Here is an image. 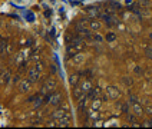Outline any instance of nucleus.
I'll use <instances>...</instances> for the list:
<instances>
[{
    "label": "nucleus",
    "mask_w": 152,
    "mask_h": 129,
    "mask_svg": "<svg viewBox=\"0 0 152 129\" xmlns=\"http://www.w3.org/2000/svg\"><path fill=\"white\" fill-rule=\"evenodd\" d=\"M85 47H86V40H85L83 37L77 36L73 42L68 44V47H66V53H68L69 58H72V56H73V55H76V53L83 52Z\"/></svg>",
    "instance_id": "nucleus-1"
},
{
    "label": "nucleus",
    "mask_w": 152,
    "mask_h": 129,
    "mask_svg": "<svg viewBox=\"0 0 152 129\" xmlns=\"http://www.w3.org/2000/svg\"><path fill=\"white\" fill-rule=\"evenodd\" d=\"M58 89V80L55 77H48L42 85V90H40V95H49L52 92H55Z\"/></svg>",
    "instance_id": "nucleus-2"
},
{
    "label": "nucleus",
    "mask_w": 152,
    "mask_h": 129,
    "mask_svg": "<svg viewBox=\"0 0 152 129\" xmlns=\"http://www.w3.org/2000/svg\"><path fill=\"white\" fill-rule=\"evenodd\" d=\"M63 102V93L59 90H55L49 95V105L52 106H59L60 103Z\"/></svg>",
    "instance_id": "nucleus-3"
},
{
    "label": "nucleus",
    "mask_w": 152,
    "mask_h": 129,
    "mask_svg": "<svg viewBox=\"0 0 152 129\" xmlns=\"http://www.w3.org/2000/svg\"><path fill=\"white\" fill-rule=\"evenodd\" d=\"M32 85H33V82L29 80L27 77H26V79H22V80L19 82V92H20V93H27V92H30Z\"/></svg>",
    "instance_id": "nucleus-4"
},
{
    "label": "nucleus",
    "mask_w": 152,
    "mask_h": 129,
    "mask_svg": "<svg viewBox=\"0 0 152 129\" xmlns=\"http://www.w3.org/2000/svg\"><path fill=\"white\" fill-rule=\"evenodd\" d=\"M105 92L108 93V96H109L110 101H115V99H118V98L122 96V92L119 90L116 86H108V87L105 89Z\"/></svg>",
    "instance_id": "nucleus-5"
},
{
    "label": "nucleus",
    "mask_w": 152,
    "mask_h": 129,
    "mask_svg": "<svg viewBox=\"0 0 152 129\" xmlns=\"http://www.w3.org/2000/svg\"><path fill=\"white\" fill-rule=\"evenodd\" d=\"M66 113H69V106L68 105H65L63 108H58L56 111L52 112L50 119H60V118H63Z\"/></svg>",
    "instance_id": "nucleus-6"
},
{
    "label": "nucleus",
    "mask_w": 152,
    "mask_h": 129,
    "mask_svg": "<svg viewBox=\"0 0 152 129\" xmlns=\"http://www.w3.org/2000/svg\"><path fill=\"white\" fill-rule=\"evenodd\" d=\"M131 108H132V113H135L136 118L138 116H142L145 113L144 106H142V103H139V101H135V102L131 103Z\"/></svg>",
    "instance_id": "nucleus-7"
},
{
    "label": "nucleus",
    "mask_w": 152,
    "mask_h": 129,
    "mask_svg": "<svg viewBox=\"0 0 152 129\" xmlns=\"http://www.w3.org/2000/svg\"><path fill=\"white\" fill-rule=\"evenodd\" d=\"M10 79H12V69L10 68H7L4 72H0V85H7Z\"/></svg>",
    "instance_id": "nucleus-8"
},
{
    "label": "nucleus",
    "mask_w": 152,
    "mask_h": 129,
    "mask_svg": "<svg viewBox=\"0 0 152 129\" xmlns=\"http://www.w3.org/2000/svg\"><path fill=\"white\" fill-rule=\"evenodd\" d=\"M89 29H91L92 32H99V30L102 29V23L98 20V17L89 19Z\"/></svg>",
    "instance_id": "nucleus-9"
},
{
    "label": "nucleus",
    "mask_w": 152,
    "mask_h": 129,
    "mask_svg": "<svg viewBox=\"0 0 152 129\" xmlns=\"http://www.w3.org/2000/svg\"><path fill=\"white\" fill-rule=\"evenodd\" d=\"M39 75H40V72H39V70H37V69L34 68H30L29 69V70H27V79H29V80H32V82H37V80H39Z\"/></svg>",
    "instance_id": "nucleus-10"
},
{
    "label": "nucleus",
    "mask_w": 152,
    "mask_h": 129,
    "mask_svg": "<svg viewBox=\"0 0 152 129\" xmlns=\"http://www.w3.org/2000/svg\"><path fill=\"white\" fill-rule=\"evenodd\" d=\"M75 27L77 32L85 30V29H89V19H79L75 23Z\"/></svg>",
    "instance_id": "nucleus-11"
},
{
    "label": "nucleus",
    "mask_w": 152,
    "mask_h": 129,
    "mask_svg": "<svg viewBox=\"0 0 152 129\" xmlns=\"http://www.w3.org/2000/svg\"><path fill=\"white\" fill-rule=\"evenodd\" d=\"M79 86H80V89L83 90V93H85V95L88 93V92H91V90H92V87H93L92 80H91V79H85V80H82Z\"/></svg>",
    "instance_id": "nucleus-12"
},
{
    "label": "nucleus",
    "mask_w": 152,
    "mask_h": 129,
    "mask_svg": "<svg viewBox=\"0 0 152 129\" xmlns=\"http://www.w3.org/2000/svg\"><path fill=\"white\" fill-rule=\"evenodd\" d=\"M58 122H59V128H66V126H70V122H72V116H70V113H66L63 118L58 119Z\"/></svg>",
    "instance_id": "nucleus-13"
},
{
    "label": "nucleus",
    "mask_w": 152,
    "mask_h": 129,
    "mask_svg": "<svg viewBox=\"0 0 152 129\" xmlns=\"http://www.w3.org/2000/svg\"><path fill=\"white\" fill-rule=\"evenodd\" d=\"M85 62V55L83 52H79V53H76L72 56V63L75 65V66H79V65H82Z\"/></svg>",
    "instance_id": "nucleus-14"
},
{
    "label": "nucleus",
    "mask_w": 152,
    "mask_h": 129,
    "mask_svg": "<svg viewBox=\"0 0 152 129\" xmlns=\"http://www.w3.org/2000/svg\"><path fill=\"white\" fill-rule=\"evenodd\" d=\"M83 96H85V93H83V90L80 89V86L79 85L73 86V99H75V101H80Z\"/></svg>",
    "instance_id": "nucleus-15"
},
{
    "label": "nucleus",
    "mask_w": 152,
    "mask_h": 129,
    "mask_svg": "<svg viewBox=\"0 0 152 129\" xmlns=\"http://www.w3.org/2000/svg\"><path fill=\"white\" fill-rule=\"evenodd\" d=\"M102 103H103L102 98H93L92 103H91V109H92V111H99L101 106H102Z\"/></svg>",
    "instance_id": "nucleus-16"
},
{
    "label": "nucleus",
    "mask_w": 152,
    "mask_h": 129,
    "mask_svg": "<svg viewBox=\"0 0 152 129\" xmlns=\"http://www.w3.org/2000/svg\"><path fill=\"white\" fill-rule=\"evenodd\" d=\"M86 12H88V15L91 17H99L101 16V12H99V7H98V6H91V7L86 9Z\"/></svg>",
    "instance_id": "nucleus-17"
},
{
    "label": "nucleus",
    "mask_w": 152,
    "mask_h": 129,
    "mask_svg": "<svg viewBox=\"0 0 152 129\" xmlns=\"http://www.w3.org/2000/svg\"><path fill=\"white\" fill-rule=\"evenodd\" d=\"M80 82V73H75V75H70L69 77V83L72 86H77Z\"/></svg>",
    "instance_id": "nucleus-18"
},
{
    "label": "nucleus",
    "mask_w": 152,
    "mask_h": 129,
    "mask_svg": "<svg viewBox=\"0 0 152 129\" xmlns=\"http://www.w3.org/2000/svg\"><path fill=\"white\" fill-rule=\"evenodd\" d=\"M118 108L121 109V112H122V113H128V112H129V102H128V103L118 102Z\"/></svg>",
    "instance_id": "nucleus-19"
},
{
    "label": "nucleus",
    "mask_w": 152,
    "mask_h": 129,
    "mask_svg": "<svg viewBox=\"0 0 152 129\" xmlns=\"http://www.w3.org/2000/svg\"><path fill=\"white\" fill-rule=\"evenodd\" d=\"M138 4H139V7H151L152 1L151 0H138Z\"/></svg>",
    "instance_id": "nucleus-20"
},
{
    "label": "nucleus",
    "mask_w": 152,
    "mask_h": 129,
    "mask_svg": "<svg viewBox=\"0 0 152 129\" xmlns=\"http://www.w3.org/2000/svg\"><path fill=\"white\" fill-rule=\"evenodd\" d=\"M122 82H124L128 87H131V86L134 85V79H132L131 76H124V77H122Z\"/></svg>",
    "instance_id": "nucleus-21"
},
{
    "label": "nucleus",
    "mask_w": 152,
    "mask_h": 129,
    "mask_svg": "<svg viewBox=\"0 0 152 129\" xmlns=\"http://www.w3.org/2000/svg\"><path fill=\"white\" fill-rule=\"evenodd\" d=\"M6 46H7V42H6L4 39H1V40H0V55H1V56H3L4 52H6Z\"/></svg>",
    "instance_id": "nucleus-22"
},
{
    "label": "nucleus",
    "mask_w": 152,
    "mask_h": 129,
    "mask_svg": "<svg viewBox=\"0 0 152 129\" xmlns=\"http://www.w3.org/2000/svg\"><path fill=\"white\" fill-rule=\"evenodd\" d=\"M145 56H146L149 60H152V44L146 46V49H145Z\"/></svg>",
    "instance_id": "nucleus-23"
},
{
    "label": "nucleus",
    "mask_w": 152,
    "mask_h": 129,
    "mask_svg": "<svg viewBox=\"0 0 152 129\" xmlns=\"http://www.w3.org/2000/svg\"><path fill=\"white\" fill-rule=\"evenodd\" d=\"M93 40H95V42L98 43V44H101V43L103 42V37H102L101 34H99V33H98V32H96V34L93 36Z\"/></svg>",
    "instance_id": "nucleus-24"
},
{
    "label": "nucleus",
    "mask_w": 152,
    "mask_h": 129,
    "mask_svg": "<svg viewBox=\"0 0 152 129\" xmlns=\"http://www.w3.org/2000/svg\"><path fill=\"white\" fill-rule=\"evenodd\" d=\"M115 39H116V36H115V33H112V32H109V33L106 34V40H108V42H115Z\"/></svg>",
    "instance_id": "nucleus-25"
},
{
    "label": "nucleus",
    "mask_w": 152,
    "mask_h": 129,
    "mask_svg": "<svg viewBox=\"0 0 152 129\" xmlns=\"http://www.w3.org/2000/svg\"><path fill=\"white\" fill-rule=\"evenodd\" d=\"M12 52H13V44H12V43H7V46H6V52H4V55H12Z\"/></svg>",
    "instance_id": "nucleus-26"
},
{
    "label": "nucleus",
    "mask_w": 152,
    "mask_h": 129,
    "mask_svg": "<svg viewBox=\"0 0 152 129\" xmlns=\"http://www.w3.org/2000/svg\"><path fill=\"white\" fill-rule=\"evenodd\" d=\"M42 123V119H34V120H30L29 122V126H37Z\"/></svg>",
    "instance_id": "nucleus-27"
},
{
    "label": "nucleus",
    "mask_w": 152,
    "mask_h": 129,
    "mask_svg": "<svg viewBox=\"0 0 152 129\" xmlns=\"http://www.w3.org/2000/svg\"><path fill=\"white\" fill-rule=\"evenodd\" d=\"M142 126H144V128H152V118H151V119H146V120H144V123H142Z\"/></svg>",
    "instance_id": "nucleus-28"
},
{
    "label": "nucleus",
    "mask_w": 152,
    "mask_h": 129,
    "mask_svg": "<svg viewBox=\"0 0 152 129\" xmlns=\"http://www.w3.org/2000/svg\"><path fill=\"white\" fill-rule=\"evenodd\" d=\"M145 109V113H148L149 116H152V105H146V108H144Z\"/></svg>",
    "instance_id": "nucleus-29"
},
{
    "label": "nucleus",
    "mask_w": 152,
    "mask_h": 129,
    "mask_svg": "<svg viewBox=\"0 0 152 129\" xmlns=\"http://www.w3.org/2000/svg\"><path fill=\"white\" fill-rule=\"evenodd\" d=\"M20 77H22V75H20V73H17L16 76H13V83H15V85L20 82Z\"/></svg>",
    "instance_id": "nucleus-30"
},
{
    "label": "nucleus",
    "mask_w": 152,
    "mask_h": 129,
    "mask_svg": "<svg viewBox=\"0 0 152 129\" xmlns=\"http://www.w3.org/2000/svg\"><path fill=\"white\" fill-rule=\"evenodd\" d=\"M135 73L138 75V76H142V75H144V70L139 68V66H136V68H135Z\"/></svg>",
    "instance_id": "nucleus-31"
},
{
    "label": "nucleus",
    "mask_w": 152,
    "mask_h": 129,
    "mask_svg": "<svg viewBox=\"0 0 152 129\" xmlns=\"http://www.w3.org/2000/svg\"><path fill=\"white\" fill-rule=\"evenodd\" d=\"M34 68L37 69L39 72H42V70H43V63H39V62H37V63L34 65Z\"/></svg>",
    "instance_id": "nucleus-32"
},
{
    "label": "nucleus",
    "mask_w": 152,
    "mask_h": 129,
    "mask_svg": "<svg viewBox=\"0 0 152 129\" xmlns=\"http://www.w3.org/2000/svg\"><path fill=\"white\" fill-rule=\"evenodd\" d=\"M149 39H151V40H152V32H151V33H149Z\"/></svg>",
    "instance_id": "nucleus-33"
},
{
    "label": "nucleus",
    "mask_w": 152,
    "mask_h": 129,
    "mask_svg": "<svg viewBox=\"0 0 152 129\" xmlns=\"http://www.w3.org/2000/svg\"><path fill=\"white\" fill-rule=\"evenodd\" d=\"M0 70H1V63H0Z\"/></svg>",
    "instance_id": "nucleus-34"
}]
</instances>
